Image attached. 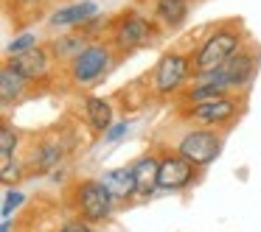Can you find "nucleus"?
Segmentation results:
<instances>
[{
    "instance_id": "obj_1",
    "label": "nucleus",
    "mask_w": 261,
    "mask_h": 232,
    "mask_svg": "<svg viewBox=\"0 0 261 232\" xmlns=\"http://www.w3.org/2000/svg\"><path fill=\"white\" fill-rule=\"evenodd\" d=\"M236 53H239V34L233 28H219L202 42V48H199L197 56H194V68H197L199 73L216 70L230 56H236Z\"/></svg>"
},
{
    "instance_id": "obj_2",
    "label": "nucleus",
    "mask_w": 261,
    "mask_h": 232,
    "mask_svg": "<svg viewBox=\"0 0 261 232\" xmlns=\"http://www.w3.org/2000/svg\"><path fill=\"white\" fill-rule=\"evenodd\" d=\"M107 62H110L107 48L104 45H87V48H82V53L73 56V68H70V73H73V79L79 81V84H87V81L98 79V76L104 73Z\"/></svg>"
},
{
    "instance_id": "obj_3",
    "label": "nucleus",
    "mask_w": 261,
    "mask_h": 232,
    "mask_svg": "<svg viewBox=\"0 0 261 232\" xmlns=\"http://www.w3.org/2000/svg\"><path fill=\"white\" fill-rule=\"evenodd\" d=\"M188 73V59L182 53H166L154 68V90L158 92H171L182 84Z\"/></svg>"
},
{
    "instance_id": "obj_4",
    "label": "nucleus",
    "mask_w": 261,
    "mask_h": 232,
    "mask_svg": "<svg viewBox=\"0 0 261 232\" xmlns=\"http://www.w3.org/2000/svg\"><path fill=\"white\" fill-rule=\"evenodd\" d=\"M149 37H152V25H149L146 17H141V14L129 12L124 14V17L118 20V25H115V42H118L121 48H141L149 42Z\"/></svg>"
},
{
    "instance_id": "obj_5",
    "label": "nucleus",
    "mask_w": 261,
    "mask_h": 232,
    "mask_svg": "<svg viewBox=\"0 0 261 232\" xmlns=\"http://www.w3.org/2000/svg\"><path fill=\"white\" fill-rule=\"evenodd\" d=\"M110 193L101 182H85L79 187V204H82V213L87 215L90 221H101L104 215L110 213Z\"/></svg>"
},
{
    "instance_id": "obj_6",
    "label": "nucleus",
    "mask_w": 261,
    "mask_h": 232,
    "mask_svg": "<svg viewBox=\"0 0 261 232\" xmlns=\"http://www.w3.org/2000/svg\"><path fill=\"white\" fill-rule=\"evenodd\" d=\"M216 151H219V140L214 135H208V131H194V135H188L180 143V154L197 165L211 162L216 157Z\"/></svg>"
},
{
    "instance_id": "obj_7",
    "label": "nucleus",
    "mask_w": 261,
    "mask_h": 232,
    "mask_svg": "<svg viewBox=\"0 0 261 232\" xmlns=\"http://www.w3.org/2000/svg\"><path fill=\"white\" fill-rule=\"evenodd\" d=\"M98 14V3L96 0H79V3H70V6H62L51 14V25L57 28H70V25H82L90 23Z\"/></svg>"
},
{
    "instance_id": "obj_8",
    "label": "nucleus",
    "mask_w": 261,
    "mask_h": 232,
    "mask_svg": "<svg viewBox=\"0 0 261 232\" xmlns=\"http://www.w3.org/2000/svg\"><path fill=\"white\" fill-rule=\"evenodd\" d=\"M191 159L186 157H169L160 162V176H158V185L166 187V190H177V187H182L188 179H191Z\"/></svg>"
},
{
    "instance_id": "obj_9",
    "label": "nucleus",
    "mask_w": 261,
    "mask_h": 232,
    "mask_svg": "<svg viewBox=\"0 0 261 232\" xmlns=\"http://www.w3.org/2000/svg\"><path fill=\"white\" fill-rule=\"evenodd\" d=\"M9 64H12L20 76H25V79L31 81V79H40V76L48 70V53L42 51V48H31V51H25V53L12 56Z\"/></svg>"
},
{
    "instance_id": "obj_10",
    "label": "nucleus",
    "mask_w": 261,
    "mask_h": 232,
    "mask_svg": "<svg viewBox=\"0 0 261 232\" xmlns=\"http://www.w3.org/2000/svg\"><path fill=\"white\" fill-rule=\"evenodd\" d=\"M233 112H236V104L222 95V98H211V101H199L191 115L199 123H219V120H227Z\"/></svg>"
},
{
    "instance_id": "obj_11",
    "label": "nucleus",
    "mask_w": 261,
    "mask_h": 232,
    "mask_svg": "<svg viewBox=\"0 0 261 232\" xmlns=\"http://www.w3.org/2000/svg\"><path fill=\"white\" fill-rule=\"evenodd\" d=\"M101 185L107 187V193L113 198H126V196H132V190H138L135 171H132V168H118V171L104 174Z\"/></svg>"
},
{
    "instance_id": "obj_12",
    "label": "nucleus",
    "mask_w": 261,
    "mask_h": 232,
    "mask_svg": "<svg viewBox=\"0 0 261 232\" xmlns=\"http://www.w3.org/2000/svg\"><path fill=\"white\" fill-rule=\"evenodd\" d=\"M154 17L163 25H169V28H177V25H182L188 17V0H158Z\"/></svg>"
},
{
    "instance_id": "obj_13",
    "label": "nucleus",
    "mask_w": 261,
    "mask_h": 232,
    "mask_svg": "<svg viewBox=\"0 0 261 232\" xmlns=\"http://www.w3.org/2000/svg\"><path fill=\"white\" fill-rule=\"evenodd\" d=\"M135 182H138V190L141 193H152L154 185H158V176H160V162L154 157H143L141 162L135 165Z\"/></svg>"
},
{
    "instance_id": "obj_14",
    "label": "nucleus",
    "mask_w": 261,
    "mask_h": 232,
    "mask_svg": "<svg viewBox=\"0 0 261 232\" xmlns=\"http://www.w3.org/2000/svg\"><path fill=\"white\" fill-rule=\"evenodd\" d=\"M25 81H29L25 76H20L12 64H6L3 73H0V95H3V104L14 101V98L20 95V92L25 90Z\"/></svg>"
},
{
    "instance_id": "obj_15",
    "label": "nucleus",
    "mask_w": 261,
    "mask_h": 232,
    "mask_svg": "<svg viewBox=\"0 0 261 232\" xmlns=\"http://www.w3.org/2000/svg\"><path fill=\"white\" fill-rule=\"evenodd\" d=\"M87 118L96 129H107L110 120H113V109L104 98H87Z\"/></svg>"
},
{
    "instance_id": "obj_16",
    "label": "nucleus",
    "mask_w": 261,
    "mask_h": 232,
    "mask_svg": "<svg viewBox=\"0 0 261 232\" xmlns=\"http://www.w3.org/2000/svg\"><path fill=\"white\" fill-rule=\"evenodd\" d=\"M227 87H222V84H208V81H202V84H197L194 87V92H191V98L194 101H211V98H222V92H225Z\"/></svg>"
},
{
    "instance_id": "obj_17",
    "label": "nucleus",
    "mask_w": 261,
    "mask_h": 232,
    "mask_svg": "<svg viewBox=\"0 0 261 232\" xmlns=\"http://www.w3.org/2000/svg\"><path fill=\"white\" fill-rule=\"evenodd\" d=\"M31 48H37V34H31V31H25V34L14 37V40L9 42V53H12V56L25 53V51H31Z\"/></svg>"
},
{
    "instance_id": "obj_18",
    "label": "nucleus",
    "mask_w": 261,
    "mask_h": 232,
    "mask_svg": "<svg viewBox=\"0 0 261 232\" xmlns=\"http://www.w3.org/2000/svg\"><path fill=\"white\" fill-rule=\"evenodd\" d=\"M14 146H17V137H14V131L9 129V126H3V129H0V154H3V157H12Z\"/></svg>"
},
{
    "instance_id": "obj_19",
    "label": "nucleus",
    "mask_w": 261,
    "mask_h": 232,
    "mask_svg": "<svg viewBox=\"0 0 261 232\" xmlns=\"http://www.w3.org/2000/svg\"><path fill=\"white\" fill-rule=\"evenodd\" d=\"M70 51L82 53V40H79V37H65L62 45L57 42V53H59V56H65V53H70Z\"/></svg>"
},
{
    "instance_id": "obj_20",
    "label": "nucleus",
    "mask_w": 261,
    "mask_h": 232,
    "mask_svg": "<svg viewBox=\"0 0 261 232\" xmlns=\"http://www.w3.org/2000/svg\"><path fill=\"white\" fill-rule=\"evenodd\" d=\"M23 204V193H6V202H3V218L12 215V207H20Z\"/></svg>"
},
{
    "instance_id": "obj_21",
    "label": "nucleus",
    "mask_w": 261,
    "mask_h": 232,
    "mask_svg": "<svg viewBox=\"0 0 261 232\" xmlns=\"http://www.w3.org/2000/svg\"><path fill=\"white\" fill-rule=\"evenodd\" d=\"M126 129H129V123H115L113 129L104 135V140H115V137H121V135H126Z\"/></svg>"
},
{
    "instance_id": "obj_22",
    "label": "nucleus",
    "mask_w": 261,
    "mask_h": 232,
    "mask_svg": "<svg viewBox=\"0 0 261 232\" xmlns=\"http://www.w3.org/2000/svg\"><path fill=\"white\" fill-rule=\"evenodd\" d=\"M59 232H90V229H87L85 224H68V226H62Z\"/></svg>"
}]
</instances>
